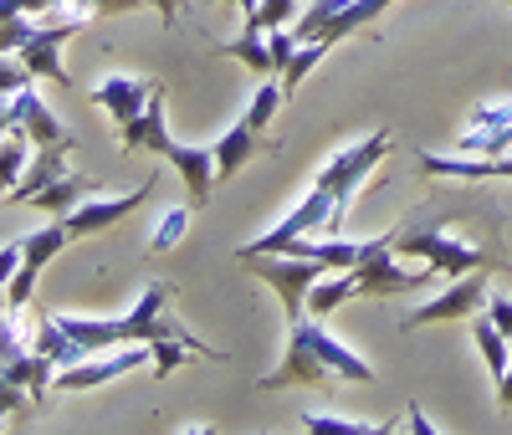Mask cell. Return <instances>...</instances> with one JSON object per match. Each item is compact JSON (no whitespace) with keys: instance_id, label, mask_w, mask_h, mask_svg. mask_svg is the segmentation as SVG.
<instances>
[{"instance_id":"obj_1","label":"cell","mask_w":512,"mask_h":435,"mask_svg":"<svg viewBox=\"0 0 512 435\" xmlns=\"http://www.w3.org/2000/svg\"><path fill=\"white\" fill-rule=\"evenodd\" d=\"M169 297H175V287L169 282H144L139 302L128 308L123 318H72V313H47L31 323V348L36 354H47L57 369L77 364L98 354V348H118V343H159V338H180L190 343L195 354L205 359H221V348H210L205 338H195L175 313H169Z\"/></svg>"},{"instance_id":"obj_2","label":"cell","mask_w":512,"mask_h":435,"mask_svg":"<svg viewBox=\"0 0 512 435\" xmlns=\"http://www.w3.org/2000/svg\"><path fill=\"white\" fill-rule=\"evenodd\" d=\"M338 379L374 384V369H369V359L354 354L349 343H338L323 328V318L303 313L297 323H287V354H282V364L272 374H262L256 384H262V389H287V384H318V389H328Z\"/></svg>"},{"instance_id":"obj_3","label":"cell","mask_w":512,"mask_h":435,"mask_svg":"<svg viewBox=\"0 0 512 435\" xmlns=\"http://www.w3.org/2000/svg\"><path fill=\"white\" fill-rule=\"evenodd\" d=\"M390 6H395V0H344V6H338V11H333V16H328V21H323V26L308 36V41H297L292 62H287V67H282V77H277V82H282V98L292 103L297 82H303V77H308V72H313V67H318V62H323V57L338 47V41L354 36V31H364L369 21H379Z\"/></svg>"},{"instance_id":"obj_4","label":"cell","mask_w":512,"mask_h":435,"mask_svg":"<svg viewBox=\"0 0 512 435\" xmlns=\"http://www.w3.org/2000/svg\"><path fill=\"white\" fill-rule=\"evenodd\" d=\"M236 261L246 272H256L277 297H282V313L287 323H297L308 313V292L318 287V277H328L323 261L313 256H292V251H236Z\"/></svg>"},{"instance_id":"obj_5","label":"cell","mask_w":512,"mask_h":435,"mask_svg":"<svg viewBox=\"0 0 512 435\" xmlns=\"http://www.w3.org/2000/svg\"><path fill=\"white\" fill-rule=\"evenodd\" d=\"M395 231L400 226L369 236L359 261L349 267L354 282H359V297H400V292H415V287L436 282V267H425V261H420V267H400V261H395Z\"/></svg>"},{"instance_id":"obj_6","label":"cell","mask_w":512,"mask_h":435,"mask_svg":"<svg viewBox=\"0 0 512 435\" xmlns=\"http://www.w3.org/2000/svg\"><path fill=\"white\" fill-rule=\"evenodd\" d=\"M395 256H420L425 267H436V277H466L477 267H492L487 251L446 236L441 226H410V221L395 231Z\"/></svg>"},{"instance_id":"obj_7","label":"cell","mask_w":512,"mask_h":435,"mask_svg":"<svg viewBox=\"0 0 512 435\" xmlns=\"http://www.w3.org/2000/svg\"><path fill=\"white\" fill-rule=\"evenodd\" d=\"M384 154H390V134H369V139H354V144H344L323 169H318V180L313 185H323V190H333V200H338V215H349V205H354V195H359V185L374 174V164H384Z\"/></svg>"},{"instance_id":"obj_8","label":"cell","mask_w":512,"mask_h":435,"mask_svg":"<svg viewBox=\"0 0 512 435\" xmlns=\"http://www.w3.org/2000/svg\"><path fill=\"white\" fill-rule=\"evenodd\" d=\"M149 364H154V343L98 348V354L57 369V384H52V389H62V395H77V389H98V384H108V379H118V374H128V369H149Z\"/></svg>"},{"instance_id":"obj_9","label":"cell","mask_w":512,"mask_h":435,"mask_svg":"<svg viewBox=\"0 0 512 435\" xmlns=\"http://www.w3.org/2000/svg\"><path fill=\"white\" fill-rule=\"evenodd\" d=\"M67 241H72V231H67L62 215H52L47 226H36L31 236H21V267H16V277H11V287H6V308L26 313V302H31L36 282H41V267H47V261H52Z\"/></svg>"},{"instance_id":"obj_10","label":"cell","mask_w":512,"mask_h":435,"mask_svg":"<svg viewBox=\"0 0 512 435\" xmlns=\"http://www.w3.org/2000/svg\"><path fill=\"white\" fill-rule=\"evenodd\" d=\"M487 297H492V267H477V272H466V277H456L441 297H431L425 308H415L400 328L410 333V328H425V323H451V318H472V313H482L487 308Z\"/></svg>"},{"instance_id":"obj_11","label":"cell","mask_w":512,"mask_h":435,"mask_svg":"<svg viewBox=\"0 0 512 435\" xmlns=\"http://www.w3.org/2000/svg\"><path fill=\"white\" fill-rule=\"evenodd\" d=\"M154 185H159V174H149V180H139L134 190H123V195H103V200H82L77 210H67L62 221H67V231H72V241H93V236H103L108 226H118V221H128L149 195H154Z\"/></svg>"},{"instance_id":"obj_12","label":"cell","mask_w":512,"mask_h":435,"mask_svg":"<svg viewBox=\"0 0 512 435\" xmlns=\"http://www.w3.org/2000/svg\"><path fill=\"white\" fill-rule=\"evenodd\" d=\"M82 26H88V16H67V21H52V26L36 21V31L26 36V47H21L16 57L31 67V77H47V82L72 87V77H67V67H62V41L77 36Z\"/></svg>"},{"instance_id":"obj_13","label":"cell","mask_w":512,"mask_h":435,"mask_svg":"<svg viewBox=\"0 0 512 435\" xmlns=\"http://www.w3.org/2000/svg\"><path fill=\"white\" fill-rule=\"evenodd\" d=\"M431 180H512V154H415Z\"/></svg>"},{"instance_id":"obj_14","label":"cell","mask_w":512,"mask_h":435,"mask_svg":"<svg viewBox=\"0 0 512 435\" xmlns=\"http://www.w3.org/2000/svg\"><path fill=\"white\" fill-rule=\"evenodd\" d=\"M154 93H159L154 77H123V72H113V77H103V82L93 87V103H98L113 123H134V118L149 108Z\"/></svg>"},{"instance_id":"obj_15","label":"cell","mask_w":512,"mask_h":435,"mask_svg":"<svg viewBox=\"0 0 512 435\" xmlns=\"http://www.w3.org/2000/svg\"><path fill=\"white\" fill-rule=\"evenodd\" d=\"M11 113H16V128L36 144V149H52V144H72V134L57 123V113L41 103L36 87H21V93L11 98Z\"/></svg>"},{"instance_id":"obj_16","label":"cell","mask_w":512,"mask_h":435,"mask_svg":"<svg viewBox=\"0 0 512 435\" xmlns=\"http://www.w3.org/2000/svg\"><path fill=\"white\" fill-rule=\"evenodd\" d=\"M164 159L180 169V180H185V190H190V205H205V200H210V190L221 185V174H216V154L200 149V144H169V154H164Z\"/></svg>"},{"instance_id":"obj_17","label":"cell","mask_w":512,"mask_h":435,"mask_svg":"<svg viewBox=\"0 0 512 435\" xmlns=\"http://www.w3.org/2000/svg\"><path fill=\"white\" fill-rule=\"evenodd\" d=\"M118 144H123V154H144V149L159 154V159L169 154V144H175V139H169V128H164V93H154L149 108L134 123H123V139Z\"/></svg>"},{"instance_id":"obj_18","label":"cell","mask_w":512,"mask_h":435,"mask_svg":"<svg viewBox=\"0 0 512 435\" xmlns=\"http://www.w3.org/2000/svg\"><path fill=\"white\" fill-rule=\"evenodd\" d=\"M77 144H52V149H36V159L26 164V174H21V185L6 195L11 205H31L41 190H47L52 180H62L67 174V154H72Z\"/></svg>"},{"instance_id":"obj_19","label":"cell","mask_w":512,"mask_h":435,"mask_svg":"<svg viewBox=\"0 0 512 435\" xmlns=\"http://www.w3.org/2000/svg\"><path fill=\"white\" fill-rule=\"evenodd\" d=\"M216 52L231 57V62H246L256 77H277V67H272V47H267V26H262V16H256V11H246V31H241L236 41H221Z\"/></svg>"},{"instance_id":"obj_20","label":"cell","mask_w":512,"mask_h":435,"mask_svg":"<svg viewBox=\"0 0 512 435\" xmlns=\"http://www.w3.org/2000/svg\"><path fill=\"white\" fill-rule=\"evenodd\" d=\"M93 190H98V180H93V174H77V169H67L62 180H52V185L41 190L31 205H36L41 215H67V210H77L82 200H88Z\"/></svg>"},{"instance_id":"obj_21","label":"cell","mask_w":512,"mask_h":435,"mask_svg":"<svg viewBox=\"0 0 512 435\" xmlns=\"http://www.w3.org/2000/svg\"><path fill=\"white\" fill-rule=\"evenodd\" d=\"M472 343H477V354H482V364H487V374H492V384L507 374V359H512V338L492 323V313L482 308V313H472Z\"/></svg>"},{"instance_id":"obj_22","label":"cell","mask_w":512,"mask_h":435,"mask_svg":"<svg viewBox=\"0 0 512 435\" xmlns=\"http://www.w3.org/2000/svg\"><path fill=\"white\" fill-rule=\"evenodd\" d=\"M210 154H216V174H221V180H231V174L256 154V128L241 118V123H231L226 128V134L216 139V144H210Z\"/></svg>"},{"instance_id":"obj_23","label":"cell","mask_w":512,"mask_h":435,"mask_svg":"<svg viewBox=\"0 0 512 435\" xmlns=\"http://www.w3.org/2000/svg\"><path fill=\"white\" fill-rule=\"evenodd\" d=\"M349 297H359V282H354V272L344 267V272H333V277H318V287L308 292V313L313 318H328V313H338Z\"/></svg>"},{"instance_id":"obj_24","label":"cell","mask_w":512,"mask_h":435,"mask_svg":"<svg viewBox=\"0 0 512 435\" xmlns=\"http://www.w3.org/2000/svg\"><path fill=\"white\" fill-rule=\"evenodd\" d=\"M303 430H313V435H390V430H405V415H400V420H384V425H364V420H344V415H318V410H308V415H303Z\"/></svg>"},{"instance_id":"obj_25","label":"cell","mask_w":512,"mask_h":435,"mask_svg":"<svg viewBox=\"0 0 512 435\" xmlns=\"http://www.w3.org/2000/svg\"><path fill=\"white\" fill-rule=\"evenodd\" d=\"M31 139L21 134V128H11L6 139H0V195H11L16 185H21V174H26V164H31Z\"/></svg>"},{"instance_id":"obj_26","label":"cell","mask_w":512,"mask_h":435,"mask_svg":"<svg viewBox=\"0 0 512 435\" xmlns=\"http://www.w3.org/2000/svg\"><path fill=\"white\" fill-rule=\"evenodd\" d=\"M190 221H195V205H169L159 221H154V231H149V251H175L185 241Z\"/></svg>"},{"instance_id":"obj_27","label":"cell","mask_w":512,"mask_h":435,"mask_svg":"<svg viewBox=\"0 0 512 435\" xmlns=\"http://www.w3.org/2000/svg\"><path fill=\"white\" fill-rule=\"evenodd\" d=\"M277 108H282V82L277 77H262V87H256V93H251V103H246V123L256 128V134H262V128L277 118Z\"/></svg>"},{"instance_id":"obj_28","label":"cell","mask_w":512,"mask_h":435,"mask_svg":"<svg viewBox=\"0 0 512 435\" xmlns=\"http://www.w3.org/2000/svg\"><path fill=\"white\" fill-rule=\"evenodd\" d=\"M502 128H512V98L472 108V128H466V134H502Z\"/></svg>"},{"instance_id":"obj_29","label":"cell","mask_w":512,"mask_h":435,"mask_svg":"<svg viewBox=\"0 0 512 435\" xmlns=\"http://www.w3.org/2000/svg\"><path fill=\"white\" fill-rule=\"evenodd\" d=\"M21 87H31V67L21 57H0V103H11Z\"/></svg>"},{"instance_id":"obj_30","label":"cell","mask_w":512,"mask_h":435,"mask_svg":"<svg viewBox=\"0 0 512 435\" xmlns=\"http://www.w3.org/2000/svg\"><path fill=\"white\" fill-rule=\"evenodd\" d=\"M57 6H77V16H128V11H139L144 0H57Z\"/></svg>"},{"instance_id":"obj_31","label":"cell","mask_w":512,"mask_h":435,"mask_svg":"<svg viewBox=\"0 0 512 435\" xmlns=\"http://www.w3.org/2000/svg\"><path fill=\"white\" fill-rule=\"evenodd\" d=\"M36 31V16H11V21H0V57H16L26 47V36Z\"/></svg>"},{"instance_id":"obj_32","label":"cell","mask_w":512,"mask_h":435,"mask_svg":"<svg viewBox=\"0 0 512 435\" xmlns=\"http://www.w3.org/2000/svg\"><path fill=\"white\" fill-rule=\"evenodd\" d=\"M297 11H303L297 0H262V6H256V16H262V26H267V31H272V26H292V21H297Z\"/></svg>"},{"instance_id":"obj_33","label":"cell","mask_w":512,"mask_h":435,"mask_svg":"<svg viewBox=\"0 0 512 435\" xmlns=\"http://www.w3.org/2000/svg\"><path fill=\"white\" fill-rule=\"evenodd\" d=\"M16 267H21V241H11V246H0V313H6V287H11Z\"/></svg>"},{"instance_id":"obj_34","label":"cell","mask_w":512,"mask_h":435,"mask_svg":"<svg viewBox=\"0 0 512 435\" xmlns=\"http://www.w3.org/2000/svg\"><path fill=\"white\" fill-rule=\"evenodd\" d=\"M26 400H31V395H26L21 384H11V379H0V425H6V420H11V415H16V410H21Z\"/></svg>"},{"instance_id":"obj_35","label":"cell","mask_w":512,"mask_h":435,"mask_svg":"<svg viewBox=\"0 0 512 435\" xmlns=\"http://www.w3.org/2000/svg\"><path fill=\"white\" fill-rule=\"evenodd\" d=\"M487 313H492V323H497V328H502V333L512 338V297L492 292V297H487Z\"/></svg>"},{"instance_id":"obj_36","label":"cell","mask_w":512,"mask_h":435,"mask_svg":"<svg viewBox=\"0 0 512 435\" xmlns=\"http://www.w3.org/2000/svg\"><path fill=\"white\" fill-rule=\"evenodd\" d=\"M405 430H415V435H436V425L420 415V405H405Z\"/></svg>"},{"instance_id":"obj_37","label":"cell","mask_w":512,"mask_h":435,"mask_svg":"<svg viewBox=\"0 0 512 435\" xmlns=\"http://www.w3.org/2000/svg\"><path fill=\"white\" fill-rule=\"evenodd\" d=\"M144 6H154V11L164 16V26H175V21H180V0H144Z\"/></svg>"},{"instance_id":"obj_38","label":"cell","mask_w":512,"mask_h":435,"mask_svg":"<svg viewBox=\"0 0 512 435\" xmlns=\"http://www.w3.org/2000/svg\"><path fill=\"white\" fill-rule=\"evenodd\" d=\"M497 405H502V410H512V359H507V374L497 379Z\"/></svg>"},{"instance_id":"obj_39","label":"cell","mask_w":512,"mask_h":435,"mask_svg":"<svg viewBox=\"0 0 512 435\" xmlns=\"http://www.w3.org/2000/svg\"><path fill=\"white\" fill-rule=\"evenodd\" d=\"M11 128H16V113H11V103H0V139H6Z\"/></svg>"},{"instance_id":"obj_40","label":"cell","mask_w":512,"mask_h":435,"mask_svg":"<svg viewBox=\"0 0 512 435\" xmlns=\"http://www.w3.org/2000/svg\"><path fill=\"white\" fill-rule=\"evenodd\" d=\"M231 6H241V11H256V6H262V0H231Z\"/></svg>"}]
</instances>
